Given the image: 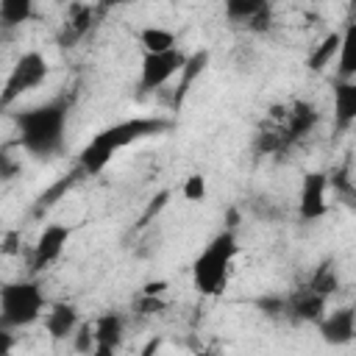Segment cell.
I'll return each mask as SVG.
<instances>
[{
    "instance_id": "f546056e",
    "label": "cell",
    "mask_w": 356,
    "mask_h": 356,
    "mask_svg": "<svg viewBox=\"0 0 356 356\" xmlns=\"http://www.w3.org/2000/svg\"><path fill=\"white\" fill-rule=\"evenodd\" d=\"M167 289V281H147L139 292H145V295H161Z\"/></svg>"
},
{
    "instance_id": "277c9868",
    "label": "cell",
    "mask_w": 356,
    "mask_h": 356,
    "mask_svg": "<svg viewBox=\"0 0 356 356\" xmlns=\"http://www.w3.org/2000/svg\"><path fill=\"white\" fill-rule=\"evenodd\" d=\"M44 314V292L36 278L6 281L0 289V328H28Z\"/></svg>"
},
{
    "instance_id": "4316f807",
    "label": "cell",
    "mask_w": 356,
    "mask_h": 356,
    "mask_svg": "<svg viewBox=\"0 0 356 356\" xmlns=\"http://www.w3.org/2000/svg\"><path fill=\"white\" fill-rule=\"evenodd\" d=\"M181 195H184L186 200H192V203L206 200V178H203L200 172L189 175V178L184 181V186H181Z\"/></svg>"
},
{
    "instance_id": "30bf717a",
    "label": "cell",
    "mask_w": 356,
    "mask_h": 356,
    "mask_svg": "<svg viewBox=\"0 0 356 356\" xmlns=\"http://www.w3.org/2000/svg\"><path fill=\"white\" fill-rule=\"evenodd\" d=\"M328 172L323 170H312L303 175L300 184V197H298V214L303 222H314L320 217H325L328 211Z\"/></svg>"
},
{
    "instance_id": "7a4b0ae2",
    "label": "cell",
    "mask_w": 356,
    "mask_h": 356,
    "mask_svg": "<svg viewBox=\"0 0 356 356\" xmlns=\"http://www.w3.org/2000/svg\"><path fill=\"white\" fill-rule=\"evenodd\" d=\"M170 120L164 117H134V120H122V122H114L103 131H97L86 145L83 150L78 153V167L83 170L86 178H95L100 175L108 161L128 145L145 139V136H159L164 131H170Z\"/></svg>"
},
{
    "instance_id": "9a60e30c",
    "label": "cell",
    "mask_w": 356,
    "mask_h": 356,
    "mask_svg": "<svg viewBox=\"0 0 356 356\" xmlns=\"http://www.w3.org/2000/svg\"><path fill=\"white\" fill-rule=\"evenodd\" d=\"M95 353L97 356H111L120 345H122V337H125V317L120 312H106L100 314L95 323Z\"/></svg>"
},
{
    "instance_id": "4fadbf2b",
    "label": "cell",
    "mask_w": 356,
    "mask_h": 356,
    "mask_svg": "<svg viewBox=\"0 0 356 356\" xmlns=\"http://www.w3.org/2000/svg\"><path fill=\"white\" fill-rule=\"evenodd\" d=\"M317 331L325 345H348L356 339V306H339L325 312L317 323Z\"/></svg>"
},
{
    "instance_id": "d6a6232c",
    "label": "cell",
    "mask_w": 356,
    "mask_h": 356,
    "mask_svg": "<svg viewBox=\"0 0 356 356\" xmlns=\"http://www.w3.org/2000/svg\"><path fill=\"white\" fill-rule=\"evenodd\" d=\"M239 225V211L236 209H228V222H225V228H236Z\"/></svg>"
},
{
    "instance_id": "d590c367",
    "label": "cell",
    "mask_w": 356,
    "mask_h": 356,
    "mask_svg": "<svg viewBox=\"0 0 356 356\" xmlns=\"http://www.w3.org/2000/svg\"><path fill=\"white\" fill-rule=\"evenodd\" d=\"M350 3H353V6H356V0H350Z\"/></svg>"
},
{
    "instance_id": "484cf974",
    "label": "cell",
    "mask_w": 356,
    "mask_h": 356,
    "mask_svg": "<svg viewBox=\"0 0 356 356\" xmlns=\"http://www.w3.org/2000/svg\"><path fill=\"white\" fill-rule=\"evenodd\" d=\"M95 345H97V339H95V325H92V323H81L78 331L72 334V348H75L78 353H95Z\"/></svg>"
},
{
    "instance_id": "3957f363",
    "label": "cell",
    "mask_w": 356,
    "mask_h": 356,
    "mask_svg": "<svg viewBox=\"0 0 356 356\" xmlns=\"http://www.w3.org/2000/svg\"><path fill=\"white\" fill-rule=\"evenodd\" d=\"M236 256H239L236 228H222L195 256V261H192V286L206 298L222 295L225 286H228Z\"/></svg>"
},
{
    "instance_id": "4dcf8cb0",
    "label": "cell",
    "mask_w": 356,
    "mask_h": 356,
    "mask_svg": "<svg viewBox=\"0 0 356 356\" xmlns=\"http://www.w3.org/2000/svg\"><path fill=\"white\" fill-rule=\"evenodd\" d=\"M128 3H136V0H97L100 11H108V8H120V6H128Z\"/></svg>"
},
{
    "instance_id": "d6986e66",
    "label": "cell",
    "mask_w": 356,
    "mask_h": 356,
    "mask_svg": "<svg viewBox=\"0 0 356 356\" xmlns=\"http://www.w3.org/2000/svg\"><path fill=\"white\" fill-rule=\"evenodd\" d=\"M328 189L334 192V197H337L342 206H348V209L356 211V184H353V178H350V167H348V164H342V167H337L334 172H328Z\"/></svg>"
},
{
    "instance_id": "d4e9b609",
    "label": "cell",
    "mask_w": 356,
    "mask_h": 356,
    "mask_svg": "<svg viewBox=\"0 0 356 356\" xmlns=\"http://www.w3.org/2000/svg\"><path fill=\"white\" fill-rule=\"evenodd\" d=\"M164 300H161V295H145V292H139L136 295V300H134V312L139 314V317H153V314H161L164 312Z\"/></svg>"
},
{
    "instance_id": "7402d4cb",
    "label": "cell",
    "mask_w": 356,
    "mask_h": 356,
    "mask_svg": "<svg viewBox=\"0 0 356 356\" xmlns=\"http://www.w3.org/2000/svg\"><path fill=\"white\" fill-rule=\"evenodd\" d=\"M136 39H139V44H142L145 53H159V50H170V47L178 44V42H175V33L167 31V28H161V25H147V28H142V31L136 33Z\"/></svg>"
},
{
    "instance_id": "cb8c5ba5",
    "label": "cell",
    "mask_w": 356,
    "mask_h": 356,
    "mask_svg": "<svg viewBox=\"0 0 356 356\" xmlns=\"http://www.w3.org/2000/svg\"><path fill=\"white\" fill-rule=\"evenodd\" d=\"M81 178H86V175H83V170H81V167H75L70 175H64V178H61L58 184H53L47 192H42V195H39V200H36V206H33V214H42L44 209H50V206H53V203H56L67 189H72Z\"/></svg>"
},
{
    "instance_id": "ffe728a7",
    "label": "cell",
    "mask_w": 356,
    "mask_h": 356,
    "mask_svg": "<svg viewBox=\"0 0 356 356\" xmlns=\"http://www.w3.org/2000/svg\"><path fill=\"white\" fill-rule=\"evenodd\" d=\"M339 44H342V31H331V33H325L323 36V42L309 53V70H314V72H320V70H325L337 56H339Z\"/></svg>"
},
{
    "instance_id": "6da1fadb",
    "label": "cell",
    "mask_w": 356,
    "mask_h": 356,
    "mask_svg": "<svg viewBox=\"0 0 356 356\" xmlns=\"http://www.w3.org/2000/svg\"><path fill=\"white\" fill-rule=\"evenodd\" d=\"M67 117H70V97H53L47 103L17 111L14 125L19 134V147L39 161L56 159L64 150Z\"/></svg>"
},
{
    "instance_id": "ac0fdd59",
    "label": "cell",
    "mask_w": 356,
    "mask_h": 356,
    "mask_svg": "<svg viewBox=\"0 0 356 356\" xmlns=\"http://www.w3.org/2000/svg\"><path fill=\"white\" fill-rule=\"evenodd\" d=\"M337 78H356V19L342 28V44L337 56Z\"/></svg>"
},
{
    "instance_id": "8fae6325",
    "label": "cell",
    "mask_w": 356,
    "mask_h": 356,
    "mask_svg": "<svg viewBox=\"0 0 356 356\" xmlns=\"http://www.w3.org/2000/svg\"><path fill=\"white\" fill-rule=\"evenodd\" d=\"M222 11L228 22H239L248 31H267L273 22V8L270 0H222Z\"/></svg>"
},
{
    "instance_id": "1f68e13d",
    "label": "cell",
    "mask_w": 356,
    "mask_h": 356,
    "mask_svg": "<svg viewBox=\"0 0 356 356\" xmlns=\"http://www.w3.org/2000/svg\"><path fill=\"white\" fill-rule=\"evenodd\" d=\"M0 161H3V178H11V175H14V164H11L8 153H3V156H0Z\"/></svg>"
},
{
    "instance_id": "7c38bea8",
    "label": "cell",
    "mask_w": 356,
    "mask_h": 356,
    "mask_svg": "<svg viewBox=\"0 0 356 356\" xmlns=\"http://www.w3.org/2000/svg\"><path fill=\"white\" fill-rule=\"evenodd\" d=\"M325 306H328V298L306 284V286L292 289L286 295V320H292V323H314L317 325L323 320V314H325Z\"/></svg>"
},
{
    "instance_id": "e0dca14e",
    "label": "cell",
    "mask_w": 356,
    "mask_h": 356,
    "mask_svg": "<svg viewBox=\"0 0 356 356\" xmlns=\"http://www.w3.org/2000/svg\"><path fill=\"white\" fill-rule=\"evenodd\" d=\"M206 67H209V50H195V53L186 56V64H184V70L178 72V86H175V92H172V108H175V111L184 106V100H186L192 83L203 75Z\"/></svg>"
},
{
    "instance_id": "f1b7e54d",
    "label": "cell",
    "mask_w": 356,
    "mask_h": 356,
    "mask_svg": "<svg viewBox=\"0 0 356 356\" xmlns=\"http://www.w3.org/2000/svg\"><path fill=\"white\" fill-rule=\"evenodd\" d=\"M167 200H170V192H167V189H164V192H159V195H156V197H153V200L147 203L145 214L139 217V222H136V231L147 228V225H150V220H153V217H156V214H159V211H161V209L167 206Z\"/></svg>"
},
{
    "instance_id": "5b68a950",
    "label": "cell",
    "mask_w": 356,
    "mask_h": 356,
    "mask_svg": "<svg viewBox=\"0 0 356 356\" xmlns=\"http://www.w3.org/2000/svg\"><path fill=\"white\" fill-rule=\"evenodd\" d=\"M50 72V64L47 58L39 53V50H28L17 58V64L11 67L6 83H3V92H0V108H11L25 92L36 89Z\"/></svg>"
},
{
    "instance_id": "8992f818",
    "label": "cell",
    "mask_w": 356,
    "mask_h": 356,
    "mask_svg": "<svg viewBox=\"0 0 356 356\" xmlns=\"http://www.w3.org/2000/svg\"><path fill=\"white\" fill-rule=\"evenodd\" d=\"M186 56L178 44L170 50H159V53H145L142 56V67H139V92H156L164 83H170L172 78H178V72L186 64Z\"/></svg>"
},
{
    "instance_id": "83f0119b",
    "label": "cell",
    "mask_w": 356,
    "mask_h": 356,
    "mask_svg": "<svg viewBox=\"0 0 356 356\" xmlns=\"http://www.w3.org/2000/svg\"><path fill=\"white\" fill-rule=\"evenodd\" d=\"M259 312H264L267 317H286V295H267L256 300Z\"/></svg>"
},
{
    "instance_id": "2e32d148",
    "label": "cell",
    "mask_w": 356,
    "mask_h": 356,
    "mask_svg": "<svg viewBox=\"0 0 356 356\" xmlns=\"http://www.w3.org/2000/svg\"><path fill=\"white\" fill-rule=\"evenodd\" d=\"M78 325H81V314H78V309L72 306V303H67V300H58V303H53L47 312H44V331H47V337L50 339H56V342H61V339H72V334L78 331Z\"/></svg>"
},
{
    "instance_id": "603a6c76",
    "label": "cell",
    "mask_w": 356,
    "mask_h": 356,
    "mask_svg": "<svg viewBox=\"0 0 356 356\" xmlns=\"http://www.w3.org/2000/svg\"><path fill=\"white\" fill-rule=\"evenodd\" d=\"M309 286L317 289L320 295L331 298V295L339 289V273H337V264H334L331 259L320 261V264L314 267V273L309 275Z\"/></svg>"
},
{
    "instance_id": "ba28073f",
    "label": "cell",
    "mask_w": 356,
    "mask_h": 356,
    "mask_svg": "<svg viewBox=\"0 0 356 356\" xmlns=\"http://www.w3.org/2000/svg\"><path fill=\"white\" fill-rule=\"evenodd\" d=\"M100 14H103L100 6L81 3V0L67 3L64 22H61V31H58V44L61 47H75L81 39H86L92 33V28L97 25V17Z\"/></svg>"
},
{
    "instance_id": "836d02e7",
    "label": "cell",
    "mask_w": 356,
    "mask_h": 356,
    "mask_svg": "<svg viewBox=\"0 0 356 356\" xmlns=\"http://www.w3.org/2000/svg\"><path fill=\"white\" fill-rule=\"evenodd\" d=\"M159 345H161V342H159V339H150V342H147V345H145V350H142V353H145V356H147V353H153V350H159Z\"/></svg>"
},
{
    "instance_id": "44dd1931",
    "label": "cell",
    "mask_w": 356,
    "mask_h": 356,
    "mask_svg": "<svg viewBox=\"0 0 356 356\" xmlns=\"http://www.w3.org/2000/svg\"><path fill=\"white\" fill-rule=\"evenodd\" d=\"M36 0H0V22L6 31L25 25L33 17Z\"/></svg>"
},
{
    "instance_id": "9c48e42d",
    "label": "cell",
    "mask_w": 356,
    "mask_h": 356,
    "mask_svg": "<svg viewBox=\"0 0 356 356\" xmlns=\"http://www.w3.org/2000/svg\"><path fill=\"white\" fill-rule=\"evenodd\" d=\"M70 236H72L70 225H61V222L44 225L42 234L36 236V242H33V250H31V273H42L53 261H58L61 253H64V245L70 242Z\"/></svg>"
},
{
    "instance_id": "5bb4252c",
    "label": "cell",
    "mask_w": 356,
    "mask_h": 356,
    "mask_svg": "<svg viewBox=\"0 0 356 356\" xmlns=\"http://www.w3.org/2000/svg\"><path fill=\"white\" fill-rule=\"evenodd\" d=\"M331 108H334V136H339L356 122V78H334Z\"/></svg>"
},
{
    "instance_id": "e575fe53",
    "label": "cell",
    "mask_w": 356,
    "mask_h": 356,
    "mask_svg": "<svg viewBox=\"0 0 356 356\" xmlns=\"http://www.w3.org/2000/svg\"><path fill=\"white\" fill-rule=\"evenodd\" d=\"M56 3H72V0H56Z\"/></svg>"
},
{
    "instance_id": "52a82bcc",
    "label": "cell",
    "mask_w": 356,
    "mask_h": 356,
    "mask_svg": "<svg viewBox=\"0 0 356 356\" xmlns=\"http://www.w3.org/2000/svg\"><path fill=\"white\" fill-rule=\"evenodd\" d=\"M270 120L281 128L286 145L292 147L295 142H300L306 134L314 131V125H317V120H320V111H317V106L309 103V100H292V103H286V106H273V108H270Z\"/></svg>"
}]
</instances>
